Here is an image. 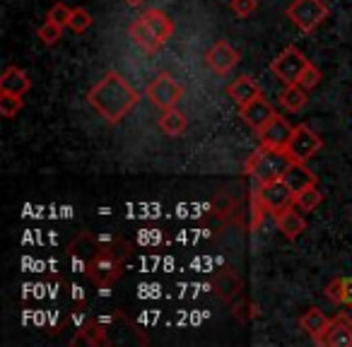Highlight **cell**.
<instances>
[{"instance_id":"6da1fadb","label":"cell","mask_w":352,"mask_h":347,"mask_svg":"<svg viewBox=\"0 0 352 347\" xmlns=\"http://www.w3.org/2000/svg\"><path fill=\"white\" fill-rule=\"evenodd\" d=\"M87 102L99 116L104 118L107 123H118L138 107L140 102V94L138 89L128 82L123 75L118 73H107L87 94Z\"/></svg>"},{"instance_id":"7a4b0ae2","label":"cell","mask_w":352,"mask_h":347,"mask_svg":"<svg viewBox=\"0 0 352 347\" xmlns=\"http://www.w3.org/2000/svg\"><path fill=\"white\" fill-rule=\"evenodd\" d=\"M89 241H92V246L82 251V270L89 282H94L97 287H109L123 275L128 260V244L118 239L94 241L92 236H89Z\"/></svg>"},{"instance_id":"3957f363","label":"cell","mask_w":352,"mask_h":347,"mask_svg":"<svg viewBox=\"0 0 352 347\" xmlns=\"http://www.w3.org/2000/svg\"><path fill=\"white\" fill-rule=\"evenodd\" d=\"M128 34L145 54H157L164 49L169 36L174 34V22L164 10H145L131 22Z\"/></svg>"},{"instance_id":"277c9868","label":"cell","mask_w":352,"mask_h":347,"mask_svg":"<svg viewBox=\"0 0 352 347\" xmlns=\"http://www.w3.org/2000/svg\"><path fill=\"white\" fill-rule=\"evenodd\" d=\"M294 164V159L289 157L287 150H280V147H268L258 145L251 152L249 161H246V174L254 177L258 183H270L278 181L287 174V169Z\"/></svg>"},{"instance_id":"5b68a950","label":"cell","mask_w":352,"mask_h":347,"mask_svg":"<svg viewBox=\"0 0 352 347\" xmlns=\"http://www.w3.org/2000/svg\"><path fill=\"white\" fill-rule=\"evenodd\" d=\"M285 15L289 17V22H294L299 32L309 34L331 15V8L323 0H294V3H289Z\"/></svg>"},{"instance_id":"8992f818","label":"cell","mask_w":352,"mask_h":347,"mask_svg":"<svg viewBox=\"0 0 352 347\" xmlns=\"http://www.w3.org/2000/svg\"><path fill=\"white\" fill-rule=\"evenodd\" d=\"M145 97L152 102V107L157 109H171L182 102L184 97V85L169 73H160L147 82Z\"/></svg>"},{"instance_id":"52a82bcc","label":"cell","mask_w":352,"mask_h":347,"mask_svg":"<svg viewBox=\"0 0 352 347\" xmlns=\"http://www.w3.org/2000/svg\"><path fill=\"white\" fill-rule=\"evenodd\" d=\"M307 65H309L307 56H304L297 46H287V49L270 63V73L278 80H283L285 85H292V82H297L299 75H302V70L307 68Z\"/></svg>"},{"instance_id":"ba28073f","label":"cell","mask_w":352,"mask_h":347,"mask_svg":"<svg viewBox=\"0 0 352 347\" xmlns=\"http://www.w3.org/2000/svg\"><path fill=\"white\" fill-rule=\"evenodd\" d=\"M321 145H323V140L318 137V133H314L309 126L299 123V126H294V133H292V137H289L287 152L294 161L307 164V161L321 150Z\"/></svg>"},{"instance_id":"9c48e42d","label":"cell","mask_w":352,"mask_h":347,"mask_svg":"<svg viewBox=\"0 0 352 347\" xmlns=\"http://www.w3.org/2000/svg\"><path fill=\"white\" fill-rule=\"evenodd\" d=\"M256 193H258L261 203H263L270 215H278V212L294 205V191L285 183V179H278V181L270 183H258V191Z\"/></svg>"},{"instance_id":"30bf717a","label":"cell","mask_w":352,"mask_h":347,"mask_svg":"<svg viewBox=\"0 0 352 347\" xmlns=\"http://www.w3.org/2000/svg\"><path fill=\"white\" fill-rule=\"evenodd\" d=\"M316 345L323 347H352V318L347 313H338L331 318L323 335L316 340Z\"/></svg>"},{"instance_id":"8fae6325","label":"cell","mask_w":352,"mask_h":347,"mask_svg":"<svg viewBox=\"0 0 352 347\" xmlns=\"http://www.w3.org/2000/svg\"><path fill=\"white\" fill-rule=\"evenodd\" d=\"M239 116L244 118V123L251 128V131L261 133L275 116H278V111H275L273 104H270L268 99L258 97V99H254V102L239 107Z\"/></svg>"},{"instance_id":"7c38bea8","label":"cell","mask_w":352,"mask_h":347,"mask_svg":"<svg viewBox=\"0 0 352 347\" xmlns=\"http://www.w3.org/2000/svg\"><path fill=\"white\" fill-rule=\"evenodd\" d=\"M236 63H239V51L232 49L227 41H217L206 54V65L215 75H227Z\"/></svg>"},{"instance_id":"4fadbf2b","label":"cell","mask_w":352,"mask_h":347,"mask_svg":"<svg viewBox=\"0 0 352 347\" xmlns=\"http://www.w3.org/2000/svg\"><path fill=\"white\" fill-rule=\"evenodd\" d=\"M294 133V126H289L287 118H283L278 113V116L273 118V121L268 123V126L263 128V131L258 133L261 137V145H268V147H280V150H287L289 145V137H292Z\"/></svg>"},{"instance_id":"5bb4252c","label":"cell","mask_w":352,"mask_h":347,"mask_svg":"<svg viewBox=\"0 0 352 347\" xmlns=\"http://www.w3.org/2000/svg\"><path fill=\"white\" fill-rule=\"evenodd\" d=\"M227 94H230L239 107H244V104L263 97V89H261V85L256 82L254 78H249V75H239V78L227 87Z\"/></svg>"},{"instance_id":"9a60e30c","label":"cell","mask_w":352,"mask_h":347,"mask_svg":"<svg viewBox=\"0 0 352 347\" xmlns=\"http://www.w3.org/2000/svg\"><path fill=\"white\" fill-rule=\"evenodd\" d=\"M275 225H278L280 234L289 241H294L299 234H304V230H307V222H304V217L299 215L294 205L283 212H278V215H275Z\"/></svg>"},{"instance_id":"2e32d148","label":"cell","mask_w":352,"mask_h":347,"mask_svg":"<svg viewBox=\"0 0 352 347\" xmlns=\"http://www.w3.org/2000/svg\"><path fill=\"white\" fill-rule=\"evenodd\" d=\"M328 323H331V321L326 318V313H323L321 309H316V306L307 309V311L299 316V328H302V331L307 333L314 342L323 335V331L328 328Z\"/></svg>"},{"instance_id":"e0dca14e","label":"cell","mask_w":352,"mask_h":347,"mask_svg":"<svg viewBox=\"0 0 352 347\" xmlns=\"http://www.w3.org/2000/svg\"><path fill=\"white\" fill-rule=\"evenodd\" d=\"M160 131L164 133V135H169V137H179L184 131H186V126H188V118H186V113L184 111H179L176 107H171V109H162V116H160Z\"/></svg>"},{"instance_id":"ac0fdd59","label":"cell","mask_w":352,"mask_h":347,"mask_svg":"<svg viewBox=\"0 0 352 347\" xmlns=\"http://www.w3.org/2000/svg\"><path fill=\"white\" fill-rule=\"evenodd\" d=\"M32 80L27 78L25 70H20L17 65H10V68L3 73L0 78V92H10V94H25L30 92Z\"/></svg>"},{"instance_id":"d6986e66","label":"cell","mask_w":352,"mask_h":347,"mask_svg":"<svg viewBox=\"0 0 352 347\" xmlns=\"http://www.w3.org/2000/svg\"><path fill=\"white\" fill-rule=\"evenodd\" d=\"M283 179H285V183H287V186L292 188L294 193L302 191V188L316 186V181H318V179L314 177V171H309V166L302 164V161H294Z\"/></svg>"},{"instance_id":"ffe728a7","label":"cell","mask_w":352,"mask_h":347,"mask_svg":"<svg viewBox=\"0 0 352 347\" xmlns=\"http://www.w3.org/2000/svg\"><path fill=\"white\" fill-rule=\"evenodd\" d=\"M326 299H331L333 304L352 309V278H333L323 289Z\"/></svg>"},{"instance_id":"44dd1931","label":"cell","mask_w":352,"mask_h":347,"mask_svg":"<svg viewBox=\"0 0 352 347\" xmlns=\"http://www.w3.org/2000/svg\"><path fill=\"white\" fill-rule=\"evenodd\" d=\"M280 104H283V109H287V111H292V113L302 111V109L307 107V89L297 82L285 85V89L280 92Z\"/></svg>"},{"instance_id":"7402d4cb","label":"cell","mask_w":352,"mask_h":347,"mask_svg":"<svg viewBox=\"0 0 352 347\" xmlns=\"http://www.w3.org/2000/svg\"><path fill=\"white\" fill-rule=\"evenodd\" d=\"M323 196L318 193L316 186H309V188H302V191L294 193V208L302 212H314L318 205H321Z\"/></svg>"},{"instance_id":"603a6c76","label":"cell","mask_w":352,"mask_h":347,"mask_svg":"<svg viewBox=\"0 0 352 347\" xmlns=\"http://www.w3.org/2000/svg\"><path fill=\"white\" fill-rule=\"evenodd\" d=\"M89 27H92V15H89L85 8H73V12H70L68 30L73 32V34H85Z\"/></svg>"},{"instance_id":"cb8c5ba5","label":"cell","mask_w":352,"mask_h":347,"mask_svg":"<svg viewBox=\"0 0 352 347\" xmlns=\"http://www.w3.org/2000/svg\"><path fill=\"white\" fill-rule=\"evenodd\" d=\"M25 102H22V94H10V92H0V113L6 118H12L22 111Z\"/></svg>"},{"instance_id":"d4e9b609","label":"cell","mask_w":352,"mask_h":347,"mask_svg":"<svg viewBox=\"0 0 352 347\" xmlns=\"http://www.w3.org/2000/svg\"><path fill=\"white\" fill-rule=\"evenodd\" d=\"M63 30H65V27H60V25H56V22L46 20L44 25L39 27V32H36V36H39L41 44L54 46V44H58V41H60V36H63Z\"/></svg>"},{"instance_id":"484cf974","label":"cell","mask_w":352,"mask_h":347,"mask_svg":"<svg viewBox=\"0 0 352 347\" xmlns=\"http://www.w3.org/2000/svg\"><path fill=\"white\" fill-rule=\"evenodd\" d=\"M318 82H321V70H318L316 65H314L311 60H309V65H307V68L302 70V75H299L297 85H302V87H304V89H307V92H309V89H314V87H316Z\"/></svg>"},{"instance_id":"4316f807","label":"cell","mask_w":352,"mask_h":347,"mask_svg":"<svg viewBox=\"0 0 352 347\" xmlns=\"http://www.w3.org/2000/svg\"><path fill=\"white\" fill-rule=\"evenodd\" d=\"M230 10L236 17H251L258 10V0H230Z\"/></svg>"},{"instance_id":"83f0119b","label":"cell","mask_w":352,"mask_h":347,"mask_svg":"<svg viewBox=\"0 0 352 347\" xmlns=\"http://www.w3.org/2000/svg\"><path fill=\"white\" fill-rule=\"evenodd\" d=\"M70 12H73V8L63 5V3H58V5H54V8H51V10H49V15H46V20L56 22V25H60V27H68V22H70Z\"/></svg>"},{"instance_id":"f1b7e54d","label":"cell","mask_w":352,"mask_h":347,"mask_svg":"<svg viewBox=\"0 0 352 347\" xmlns=\"http://www.w3.org/2000/svg\"><path fill=\"white\" fill-rule=\"evenodd\" d=\"M126 5H131V8H140V5H145V0H123Z\"/></svg>"}]
</instances>
